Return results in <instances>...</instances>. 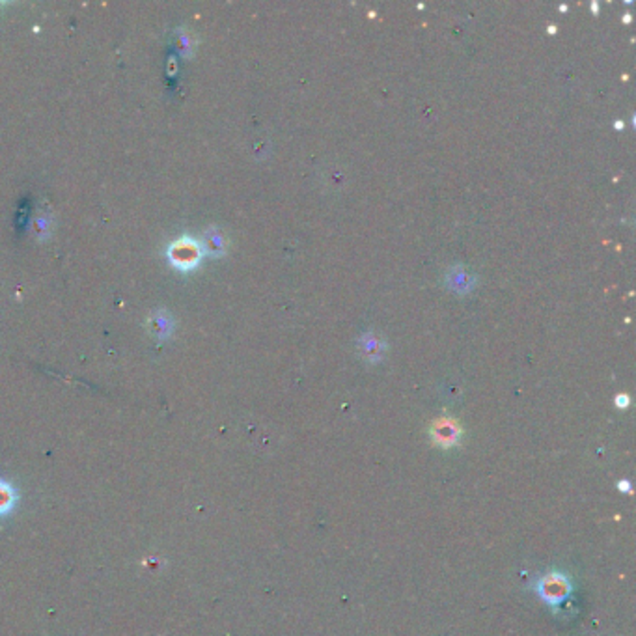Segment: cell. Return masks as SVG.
I'll use <instances>...</instances> for the list:
<instances>
[{"label": "cell", "instance_id": "cell-4", "mask_svg": "<svg viewBox=\"0 0 636 636\" xmlns=\"http://www.w3.org/2000/svg\"><path fill=\"white\" fill-rule=\"evenodd\" d=\"M17 504V493L8 482L0 480V517L8 515Z\"/></svg>", "mask_w": 636, "mask_h": 636}, {"label": "cell", "instance_id": "cell-2", "mask_svg": "<svg viewBox=\"0 0 636 636\" xmlns=\"http://www.w3.org/2000/svg\"><path fill=\"white\" fill-rule=\"evenodd\" d=\"M461 435L459 424L452 418H438L437 422L431 427V437L437 444L443 446H452L457 443V438Z\"/></svg>", "mask_w": 636, "mask_h": 636}, {"label": "cell", "instance_id": "cell-3", "mask_svg": "<svg viewBox=\"0 0 636 636\" xmlns=\"http://www.w3.org/2000/svg\"><path fill=\"white\" fill-rule=\"evenodd\" d=\"M172 256L180 265H193L198 262V246L189 241H181L173 246Z\"/></svg>", "mask_w": 636, "mask_h": 636}, {"label": "cell", "instance_id": "cell-1", "mask_svg": "<svg viewBox=\"0 0 636 636\" xmlns=\"http://www.w3.org/2000/svg\"><path fill=\"white\" fill-rule=\"evenodd\" d=\"M538 591H540L541 599L545 603L556 606V604L564 603L567 595L571 593V584H569V580L564 575L551 573V575H545V577L541 578Z\"/></svg>", "mask_w": 636, "mask_h": 636}]
</instances>
